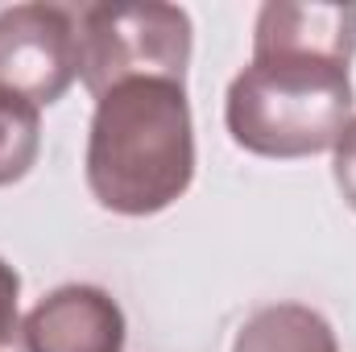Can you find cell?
<instances>
[{"label": "cell", "mask_w": 356, "mask_h": 352, "mask_svg": "<svg viewBox=\"0 0 356 352\" xmlns=\"http://www.w3.org/2000/svg\"><path fill=\"white\" fill-rule=\"evenodd\" d=\"M17 298H21V273L0 257V349L4 352H17V340H21Z\"/></svg>", "instance_id": "cell-9"}, {"label": "cell", "mask_w": 356, "mask_h": 352, "mask_svg": "<svg viewBox=\"0 0 356 352\" xmlns=\"http://www.w3.org/2000/svg\"><path fill=\"white\" fill-rule=\"evenodd\" d=\"M232 352H340V344L319 311L302 303H273L236 328Z\"/></svg>", "instance_id": "cell-7"}, {"label": "cell", "mask_w": 356, "mask_h": 352, "mask_svg": "<svg viewBox=\"0 0 356 352\" xmlns=\"http://www.w3.org/2000/svg\"><path fill=\"white\" fill-rule=\"evenodd\" d=\"M42 150V108L13 91H0V186H13L33 170Z\"/></svg>", "instance_id": "cell-8"}, {"label": "cell", "mask_w": 356, "mask_h": 352, "mask_svg": "<svg viewBox=\"0 0 356 352\" xmlns=\"http://www.w3.org/2000/svg\"><path fill=\"white\" fill-rule=\"evenodd\" d=\"M356 95L336 63H249L224 95L228 137L257 158H311L340 141Z\"/></svg>", "instance_id": "cell-2"}, {"label": "cell", "mask_w": 356, "mask_h": 352, "mask_svg": "<svg viewBox=\"0 0 356 352\" xmlns=\"http://www.w3.org/2000/svg\"><path fill=\"white\" fill-rule=\"evenodd\" d=\"M195 120L186 88L133 79L95 99L88 129V191L104 211L158 216L191 191Z\"/></svg>", "instance_id": "cell-1"}, {"label": "cell", "mask_w": 356, "mask_h": 352, "mask_svg": "<svg viewBox=\"0 0 356 352\" xmlns=\"http://www.w3.org/2000/svg\"><path fill=\"white\" fill-rule=\"evenodd\" d=\"M356 4H261L253 25V63H336L353 67Z\"/></svg>", "instance_id": "cell-6"}, {"label": "cell", "mask_w": 356, "mask_h": 352, "mask_svg": "<svg viewBox=\"0 0 356 352\" xmlns=\"http://www.w3.org/2000/svg\"><path fill=\"white\" fill-rule=\"evenodd\" d=\"M332 178L340 199L356 211V116L348 120V129L340 133V141L332 145Z\"/></svg>", "instance_id": "cell-10"}, {"label": "cell", "mask_w": 356, "mask_h": 352, "mask_svg": "<svg viewBox=\"0 0 356 352\" xmlns=\"http://www.w3.org/2000/svg\"><path fill=\"white\" fill-rule=\"evenodd\" d=\"M0 352H4V349H0Z\"/></svg>", "instance_id": "cell-11"}, {"label": "cell", "mask_w": 356, "mask_h": 352, "mask_svg": "<svg viewBox=\"0 0 356 352\" xmlns=\"http://www.w3.org/2000/svg\"><path fill=\"white\" fill-rule=\"evenodd\" d=\"M21 344L25 352H120L124 311L108 290L71 282L21 319Z\"/></svg>", "instance_id": "cell-5"}, {"label": "cell", "mask_w": 356, "mask_h": 352, "mask_svg": "<svg viewBox=\"0 0 356 352\" xmlns=\"http://www.w3.org/2000/svg\"><path fill=\"white\" fill-rule=\"evenodd\" d=\"M79 25V79L99 99L133 79L182 83L195 50V29L178 4H83Z\"/></svg>", "instance_id": "cell-3"}, {"label": "cell", "mask_w": 356, "mask_h": 352, "mask_svg": "<svg viewBox=\"0 0 356 352\" xmlns=\"http://www.w3.org/2000/svg\"><path fill=\"white\" fill-rule=\"evenodd\" d=\"M79 79V25L67 4L0 8V91L33 108L58 104Z\"/></svg>", "instance_id": "cell-4"}]
</instances>
